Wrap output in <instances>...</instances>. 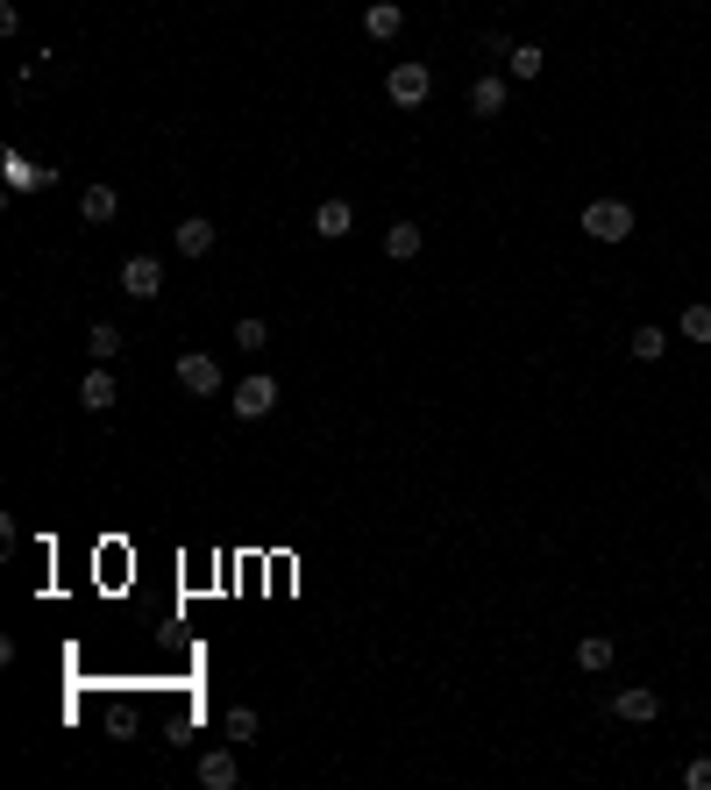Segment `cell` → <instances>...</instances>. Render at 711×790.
Segmentation results:
<instances>
[{
    "label": "cell",
    "instance_id": "cell-5",
    "mask_svg": "<svg viewBox=\"0 0 711 790\" xmlns=\"http://www.w3.org/2000/svg\"><path fill=\"white\" fill-rule=\"evenodd\" d=\"M0 178H8V193H51V186H57L51 164H29L22 150H8V157H0Z\"/></svg>",
    "mask_w": 711,
    "mask_h": 790
},
{
    "label": "cell",
    "instance_id": "cell-4",
    "mask_svg": "<svg viewBox=\"0 0 711 790\" xmlns=\"http://www.w3.org/2000/svg\"><path fill=\"white\" fill-rule=\"evenodd\" d=\"M178 385H186L192 399H214V392H229V377H221V363L207 356V349H192V356H178Z\"/></svg>",
    "mask_w": 711,
    "mask_h": 790
},
{
    "label": "cell",
    "instance_id": "cell-7",
    "mask_svg": "<svg viewBox=\"0 0 711 790\" xmlns=\"http://www.w3.org/2000/svg\"><path fill=\"white\" fill-rule=\"evenodd\" d=\"M121 293L129 299H157L164 293V264L157 256H121Z\"/></svg>",
    "mask_w": 711,
    "mask_h": 790
},
{
    "label": "cell",
    "instance_id": "cell-9",
    "mask_svg": "<svg viewBox=\"0 0 711 790\" xmlns=\"http://www.w3.org/2000/svg\"><path fill=\"white\" fill-rule=\"evenodd\" d=\"M506 100H512V86L498 79V72H477V79H470V114L477 121H498V114H506Z\"/></svg>",
    "mask_w": 711,
    "mask_h": 790
},
{
    "label": "cell",
    "instance_id": "cell-20",
    "mask_svg": "<svg viewBox=\"0 0 711 790\" xmlns=\"http://www.w3.org/2000/svg\"><path fill=\"white\" fill-rule=\"evenodd\" d=\"M676 336H684V342H711V307H704V299H698V307H684Z\"/></svg>",
    "mask_w": 711,
    "mask_h": 790
},
{
    "label": "cell",
    "instance_id": "cell-10",
    "mask_svg": "<svg viewBox=\"0 0 711 790\" xmlns=\"http://www.w3.org/2000/svg\"><path fill=\"white\" fill-rule=\"evenodd\" d=\"M114 399H121L114 371H108V363H93V371L79 377V406H86V414H114Z\"/></svg>",
    "mask_w": 711,
    "mask_h": 790
},
{
    "label": "cell",
    "instance_id": "cell-11",
    "mask_svg": "<svg viewBox=\"0 0 711 790\" xmlns=\"http://www.w3.org/2000/svg\"><path fill=\"white\" fill-rule=\"evenodd\" d=\"M399 29H406V8H399V0H370V8H363V36H370V43H391Z\"/></svg>",
    "mask_w": 711,
    "mask_h": 790
},
{
    "label": "cell",
    "instance_id": "cell-8",
    "mask_svg": "<svg viewBox=\"0 0 711 790\" xmlns=\"http://www.w3.org/2000/svg\"><path fill=\"white\" fill-rule=\"evenodd\" d=\"M313 235H321V242H342V235H356V207L342 200V193H327V200L313 207Z\"/></svg>",
    "mask_w": 711,
    "mask_h": 790
},
{
    "label": "cell",
    "instance_id": "cell-23",
    "mask_svg": "<svg viewBox=\"0 0 711 790\" xmlns=\"http://www.w3.org/2000/svg\"><path fill=\"white\" fill-rule=\"evenodd\" d=\"M684 783H690V790H711V755H698V762L684 769Z\"/></svg>",
    "mask_w": 711,
    "mask_h": 790
},
{
    "label": "cell",
    "instance_id": "cell-16",
    "mask_svg": "<svg viewBox=\"0 0 711 790\" xmlns=\"http://www.w3.org/2000/svg\"><path fill=\"white\" fill-rule=\"evenodd\" d=\"M626 349H633V356H641V363H662V356H669V328L641 321V328H633V336H626Z\"/></svg>",
    "mask_w": 711,
    "mask_h": 790
},
{
    "label": "cell",
    "instance_id": "cell-12",
    "mask_svg": "<svg viewBox=\"0 0 711 790\" xmlns=\"http://www.w3.org/2000/svg\"><path fill=\"white\" fill-rule=\"evenodd\" d=\"M200 783H207V790H235V783H242L235 748H207V755H200Z\"/></svg>",
    "mask_w": 711,
    "mask_h": 790
},
{
    "label": "cell",
    "instance_id": "cell-13",
    "mask_svg": "<svg viewBox=\"0 0 711 790\" xmlns=\"http://www.w3.org/2000/svg\"><path fill=\"white\" fill-rule=\"evenodd\" d=\"M114 215H121V193H114V186H86V193H79V221H86V228H108Z\"/></svg>",
    "mask_w": 711,
    "mask_h": 790
},
{
    "label": "cell",
    "instance_id": "cell-15",
    "mask_svg": "<svg viewBox=\"0 0 711 790\" xmlns=\"http://www.w3.org/2000/svg\"><path fill=\"white\" fill-rule=\"evenodd\" d=\"M385 256H391V264H413V256H420V221H391L385 228Z\"/></svg>",
    "mask_w": 711,
    "mask_h": 790
},
{
    "label": "cell",
    "instance_id": "cell-18",
    "mask_svg": "<svg viewBox=\"0 0 711 790\" xmlns=\"http://www.w3.org/2000/svg\"><path fill=\"white\" fill-rule=\"evenodd\" d=\"M506 72H512V79H541V72H548V51H541V43H512Z\"/></svg>",
    "mask_w": 711,
    "mask_h": 790
},
{
    "label": "cell",
    "instance_id": "cell-17",
    "mask_svg": "<svg viewBox=\"0 0 711 790\" xmlns=\"http://www.w3.org/2000/svg\"><path fill=\"white\" fill-rule=\"evenodd\" d=\"M577 670H591V677L612 670V634H584L577 641Z\"/></svg>",
    "mask_w": 711,
    "mask_h": 790
},
{
    "label": "cell",
    "instance_id": "cell-2",
    "mask_svg": "<svg viewBox=\"0 0 711 790\" xmlns=\"http://www.w3.org/2000/svg\"><path fill=\"white\" fill-rule=\"evenodd\" d=\"M633 228H641V221H633L626 200H591V207H584V235H591V242H626Z\"/></svg>",
    "mask_w": 711,
    "mask_h": 790
},
{
    "label": "cell",
    "instance_id": "cell-3",
    "mask_svg": "<svg viewBox=\"0 0 711 790\" xmlns=\"http://www.w3.org/2000/svg\"><path fill=\"white\" fill-rule=\"evenodd\" d=\"M229 406H235V420H264L270 406H278V377H242V385H229Z\"/></svg>",
    "mask_w": 711,
    "mask_h": 790
},
{
    "label": "cell",
    "instance_id": "cell-6",
    "mask_svg": "<svg viewBox=\"0 0 711 790\" xmlns=\"http://www.w3.org/2000/svg\"><path fill=\"white\" fill-rule=\"evenodd\" d=\"M612 720H626V726L662 720V691H647V683H626V691H612Z\"/></svg>",
    "mask_w": 711,
    "mask_h": 790
},
{
    "label": "cell",
    "instance_id": "cell-21",
    "mask_svg": "<svg viewBox=\"0 0 711 790\" xmlns=\"http://www.w3.org/2000/svg\"><path fill=\"white\" fill-rule=\"evenodd\" d=\"M264 342H270V328L256 321V314H242V321H235V349H242V356H256Z\"/></svg>",
    "mask_w": 711,
    "mask_h": 790
},
{
    "label": "cell",
    "instance_id": "cell-14",
    "mask_svg": "<svg viewBox=\"0 0 711 790\" xmlns=\"http://www.w3.org/2000/svg\"><path fill=\"white\" fill-rule=\"evenodd\" d=\"M171 242H178V256H214V221H207V215H186Z\"/></svg>",
    "mask_w": 711,
    "mask_h": 790
},
{
    "label": "cell",
    "instance_id": "cell-1",
    "mask_svg": "<svg viewBox=\"0 0 711 790\" xmlns=\"http://www.w3.org/2000/svg\"><path fill=\"white\" fill-rule=\"evenodd\" d=\"M427 94H434V72L420 65V57H399V65L385 72V100H391V108L413 114V108H427Z\"/></svg>",
    "mask_w": 711,
    "mask_h": 790
},
{
    "label": "cell",
    "instance_id": "cell-22",
    "mask_svg": "<svg viewBox=\"0 0 711 790\" xmlns=\"http://www.w3.org/2000/svg\"><path fill=\"white\" fill-rule=\"evenodd\" d=\"M221 734H229V740H256V712H249V705H235L229 720H221Z\"/></svg>",
    "mask_w": 711,
    "mask_h": 790
},
{
    "label": "cell",
    "instance_id": "cell-19",
    "mask_svg": "<svg viewBox=\"0 0 711 790\" xmlns=\"http://www.w3.org/2000/svg\"><path fill=\"white\" fill-rule=\"evenodd\" d=\"M86 349H93V363H114L121 349H129V336H121L114 321H93V336H86Z\"/></svg>",
    "mask_w": 711,
    "mask_h": 790
}]
</instances>
